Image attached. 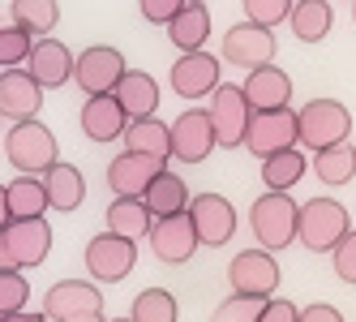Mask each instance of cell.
I'll list each match as a JSON object with an SVG mask.
<instances>
[{
  "label": "cell",
  "instance_id": "7bdbcfd3",
  "mask_svg": "<svg viewBox=\"0 0 356 322\" xmlns=\"http://www.w3.org/2000/svg\"><path fill=\"white\" fill-rule=\"evenodd\" d=\"M0 322H47V318H43V309H22V314H9Z\"/></svg>",
  "mask_w": 356,
  "mask_h": 322
},
{
  "label": "cell",
  "instance_id": "9c48e42d",
  "mask_svg": "<svg viewBox=\"0 0 356 322\" xmlns=\"http://www.w3.org/2000/svg\"><path fill=\"white\" fill-rule=\"evenodd\" d=\"M189 224L197 232V245H207V250H219V245L232 241L236 232V207L227 202L223 193H197L189 198Z\"/></svg>",
  "mask_w": 356,
  "mask_h": 322
},
{
  "label": "cell",
  "instance_id": "6da1fadb",
  "mask_svg": "<svg viewBox=\"0 0 356 322\" xmlns=\"http://www.w3.org/2000/svg\"><path fill=\"white\" fill-rule=\"evenodd\" d=\"M352 232V215L339 198H309L296 215V241L309 254H330Z\"/></svg>",
  "mask_w": 356,
  "mask_h": 322
},
{
  "label": "cell",
  "instance_id": "bcb514c9",
  "mask_svg": "<svg viewBox=\"0 0 356 322\" xmlns=\"http://www.w3.org/2000/svg\"><path fill=\"white\" fill-rule=\"evenodd\" d=\"M108 322H129V318H108Z\"/></svg>",
  "mask_w": 356,
  "mask_h": 322
},
{
  "label": "cell",
  "instance_id": "4fadbf2b",
  "mask_svg": "<svg viewBox=\"0 0 356 322\" xmlns=\"http://www.w3.org/2000/svg\"><path fill=\"white\" fill-rule=\"evenodd\" d=\"M219 56H211L207 47L202 52H189L181 61H172V73H168V86L172 95L181 99H202V95H215L219 90Z\"/></svg>",
  "mask_w": 356,
  "mask_h": 322
},
{
  "label": "cell",
  "instance_id": "836d02e7",
  "mask_svg": "<svg viewBox=\"0 0 356 322\" xmlns=\"http://www.w3.org/2000/svg\"><path fill=\"white\" fill-rule=\"evenodd\" d=\"M31 47L35 39L22 26H0V69H22L31 61Z\"/></svg>",
  "mask_w": 356,
  "mask_h": 322
},
{
  "label": "cell",
  "instance_id": "cb8c5ba5",
  "mask_svg": "<svg viewBox=\"0 0 356 322\" xmlns=\"http://www.w3.org/2000/svg\"><path fill=\"white\" fill-rule=\"evenodd\" d=\"M168 39H172V47H181V56L202 52L211 39V9L197 5V0H185L181 13L168 22Z\"/></svg>",
  "mask_w": 356,
  "mask_h": 322
},
{
  "label": "cell",
  "instance_id": "7402d4cb",
  "mask_svg": "<svg viewBox=\"0 0 356 322\" xmlns=\"http://www.w3.org/2000/svg\"><path fill=\"white\" fill-rule=\"evenodd\" d=\"M78 125L90 142H116L124 138V129H129V116L120 112V104L112 95H95L82 104V116H78Z\"/></svg>",
  "mask_w": 356,
  "mask_h": 322
},
{
  "label": "cell",
  "instance_id": "d6a6232c",
  "mask_svg": "<svg viewBox=\"0 0 356 322\" xmlns=\"http://www.w3.org/2000/svg\"><path fill=\"white\" fill-rule=\"evenodd\" d=\"M181 318V305L168 288H146L134 296V309H129V322H176Z\"/></svg>",
  "mask_w": 356,
  "mask_h": 322
},
{
  "label": "cell",
  "instance_id": "5bb4252c",
  "mask_svg": "<svg viewBox=\"0 0 356 322\" xmlns=\"http://www.w3.org/2000/svg\"><path fill=\"white\" fill-rule=\"evenodd\" d=\"M43 90L39 82L31 78L26 69H0V116L22 125V120H39V108H43Z\"/></svg>",
  "mask_w": 356,
  "mask_h": 322
},
{
  "label": "cell",
  "instance_id": "44dd1931",
  "mask_svg": "<svg viewBox=\"0 0 356 322\" xmlns=\"http://www.w3.org/2000/svg\"><path fill=\"white\" fill-rule=\"evenodd\" d=\"M112 99L120 104V112L129 116V120H150L159 112V82L150 78V73H142V69H129L124 78L116 82V90H112Z\"/></svg>",
  "mask_w": 356,
  "mask_h": 322
},
{
  "label": "cell",
  "instance_id": "d590c367",
  "mask_svg": "<svg viewBox=\"0 0 356 322\" xmlns=\"http://www.w3.org/2000/svg\"><path fill=\"white\" fill-rule=\"evenodd\" d=\"M266 309L262 296H227V301H219V309L211 314V322H258Z\"/></svg>",
  "mask_w": 356,
  "mask_h": 322
},
{
  "label": "cell",
  "instance_id": "b9f144b4",
  "mask_svg": "<svg viewBox=\"0 0 356 322\" xmlns=\"http://www.w3.org/2000/svg\"><path fill=\"white\" fill-rule=\"evenodd\" d=\"M0 271H17V262L9 254V241H5V228H0Z\"/></svg>",
  "mask_w": 356,
  "mask_h": 322
},
{
  "label": "cell",
  "instance_id": "d4e9b609",
  "mask_svg": "<svg viewBox=\"0 0 356 322\" xmlns=\"http://www.w3.org/2000/svg\"><path fill=\"white\" fill-rule=\"evenodd\" d=\"M142 207L150 211V219H172V215H185L189 211V185L176 177L172 168H163L150 189L142 193Z\"/></svg>",
  "mask_w": 356,
  "mask_h": 322
},
{
  "label": "cell",
  "instance_id": "ee69618b",
  "mask_svg": "<svg viewBox=\"0 0 356 322\" xmlns=\"http://www.w3.org/2000/svg\"><path fill=\"white\" fill-rule=\"evenodd\" d=\"M9 224V202H5V185H0V228Z\"/></svg>",
  "mask_w": 356,
  "mask_h": 322
},
{
  "label": "cell",
  "instance_id": "ffe728a7",
  "mask_svg": "<svg viewBox=\"0 0 356 322\" xmlns=\"http://www.w3.org/2000/svg\"><path fill=\"white\" fill-rule=\"evenodd\" d=\"M163 172V159H150V155H134V151H120L112 163H108V189L116 198H142Z\"/></svg>",
  "mask_w": 356,
  "mask_h": 322
},
{
  "label": "cell",
  "instance_id": "3957f363",
  "mask_svg": "<svg viewBox=\"0 0 356 322\" xmlns=\"http://www.w3.org/2000/svg\"><path fill=\"white\" fill-rule=\"evenodd\" d=\"M352 134V112L339 99H309L296 112V146L305 151H326V146H339Z\"/></svg>",
  "mask_w": 356,
  "mask_h": 322
},
{
  "label": "cell",
  "instance_id": "d6986e66",
  "mask_svg": "<svg viewBox=\"0 0 356 322\" xmlns=\"http://www.w3.org/2000/svg\"><path fill=\"white\" fill-rule=\"evenodd\" d=\"M22 69L39 82V90H60L73 78V52H69V43H60V39H35L31 61Z\"/></svg>",
  "mask_w": 356,
  "mask_h": 322
},
{
  "label": "cell",
  "instance_id": "4dcf8cb0",
  "mask_svg": "<svg viewBox=\"0 0 356 322\" xmlns=\"http://www.w3.org/2000/svg\"><path fill=\"white\" fill-rule=\"evenodd\" d=\"M5 202H9V219H43L47 211V193L39 177H17L5 185Z\"/></svg>",
  "mask_w": 356,
  "mask_h": 322
},
{
  "label": "cell",
  "instance_id": "9a60e30c",
  "mask_svg": "<svg viewBox=\"0 0 356 322\" xmlns=\"http://www.w3.org/2000/svg\"><path fill=\"white\" fill-rule=\"evenodd\" d=\"M78 314H104V292L86 280H60L43 292V318L65 322Z\"/></svg>",
  "mask_w": 356,
  "mask_h": 322
},
{
  "label": "cell",
  "instance_id": "f546056e",
  "mask_svg": "<svg viewBox=\"0 0 356 322\" xmlns=\"http://www.w3.org/2000/svg\"><path fill=\"white\" fill-rule=\"evenodd\" d=\"M60 22L56 0H13V26H22L31 39H52Z\"/></svg>",
  "mask_w": 356,
  "mask_h": 322
},
{
  "label": "cell",
  "instance_id": "e0dca14e",
  "mask_svg": "<svg viewBox=\"0 0 356 322\" xmlns=\"http://www.w3.org/2000/svg\"><path fill=\"white\" fill-rule=\"evenodd\" d=\"M241 95H245L249 112H284V108H292V78L279 65L253 69V73H245Z\"/></svg>",
  "mask_w": 356,
  "mask_h": 322
},
{
  "label": "cell",
  "instance_id": "603a6c76",
  "mask_svg": "<svg viewBox=\"0 0 356 322\" xmlns=\"http://www.w3.org/2000/svg\"><path fill=\"white\" fill-rule=\"evenodd\" d=\"M43 193H47V207L52 211H78L86 202V177H82V168H73V163H52L43 172Z\"/></svg>",
  "mask_w": 356,
  "mask_h": 322
},
{
  "label": "cell",
  "instance_id": "c3c4849f",
  "mask_svg": "<svg viewBox=\"0 0 356 322\" xmlns=\"http://www.w3.org/2000/svg\"><path fill=\"white\" fill-rule=\"evenodd\" d=\"M0 142H5V138H0Z\"/></svg>",
  "mask_w": 356,
  "mask_h": 322
},
{
  "label": "cell",
  "instance_id": "8992f818",
  "mask_svg": "<svg viewBox=\"0 0 356 322\" xmlns=\"http://www.w3.org/2000/svg\"><path fill=\"white\" fill-rule=\"evenodd\" d=\"M86 271L95 284H120L129 271L138 266V241H124L112 232H99L86 241V254H82Z\"/></svg>",
  "mask_w": 356,
  "mask_h": 322
},
{
  "label": "cell",
  "instance_id": "e575fe53",
  "mask_svg": "<svg viewBox=\"0 0 356 322\" xmlns=\"http://www.w3.org/2000/svg\"><path fill=\"white\" fill-rule=\"evenodd\" d=\"M31 301V284L22 271H0V318H9V314H22Z\"/></svg>",
  "mask_w": 356,
  "mask_h": 322
},
{
  "label": "cell",
  "instance_id": "8fae6325",
  "mask_svg": "<svg viewBox=\"0 0 356 322\" xmlns=\"http://www.w3.org/2000/svg\"><path fill=\"white\" fill-rule=\"evenodd\" d=\"M296 146V112L284 108V112H253L249 116V134H245V151L258 155V159H270L279 151H292Z\"/></svg>",
  "mask_w": 356,
  "mask_h": 322
},
{
  "label": "cell",
  "instance_id": "277c9868",
  "mask_svg": "<svg viewBox=\"0 0 356 322\" xmlns=\"http://www.w3.org/2000/svg\"><path fill=\"white\" fill-rule=\"evenodd\" d=\"M296 215H300V202L288 193H262L253 198L249 207V228L258 236V250L266 254H279L296 241Z\"/></svg>",
  "mask_w": 356,
  "mask_h": 322
},
{
  "label": "cell",
  "instance_id": "1f68e13d",
  "mask_svg": "<svg viewBox=\"0 0 356 322\" xmlns=\"http://www.w3.org/2000/svg\"><path fill=\"white\" fill-rule=\"evenodd\" d=\"M314 177L322 185H348L356 177V146L339 142V146H326V151L314 155Z\"/></svg>",
  "mask_w": 356,
  "mask_h": 322
},
{
  "label": "cell",
  "instance_id": "f6af8a7d",
  "mask_svg": "<svg viewBox=\"0 0 356 322\" xmlns=\"http://www.w3.org/2000/svg\"><path fill=\"white\" fill-rule=\"evenodd\" d=\"M65 322H108L104 314H78V318H65Z\"/></svg>",
  "mask_w": 356,
  "mask_h": 322
},
{
  "label": "cell",
  "instance_id": "7dc6e473",
  "mask_svg": "<svg viewBox=\"0 0 356 322\" xmlns=\"http://www.w3.org/2000/svg\"><path fill=\"white\" fill-rule=\"evenodd\" d=\"M352 22H356V5H352Z\"/></svg>",
  "mask_w": 356,
  "mask_h": 322
},
{
  "label": "cell",
  "instance_id": "2e32d148",
  "mask_svg": "<svg viewBox=\"0 0 356 322\" xmlns=\"http://www.w3.org/2000/svg\"><path fill=\"white\" fill-rule=\"evenodd\" d=\"M150 254L163 266H181L197 254V232L189 224V215H172V219H155L150 224Z\"/></svg>",
  "mask_w": 356,
  "mask_h": 322
},
{
  "label": "cell",
  "instance_id": "60d3db41",
  "mask_svg": "<svg viewBox=\"0 0 356 322\" xmlns=\"http://www.w3.org/2000/svg\"><path fill=\"white\" fill-rule=\"evenodd\" d=\"M300 322H343V314H339L335 305H322V301H318V305H305V309H300Z\"/></svg>",
  "mask_w": 356,
  "mask_h": 322
},
{
  "label": "cell",
  "instance_id": "74e56055",
  "mask_svg": "<svg viewBox=\"0 0 356 322\" xmlns=\"http://www.w3.org/2000/svg\"><path fill=\"white\" fill-rule=\"evenodd\" d=\"M330 266H335V275L343 280V284H356V228L330 250Z\"/></svg>",
  "mask_w": 356,
  "mask_h": 322
},
{
  "label": "cell",
  "instance_id": "52a82bcc",
  "mask_svg": "<svg viewBox=\"0 0 356 322\" xmlns=\"http://www.w3.org/2000/svg\"><path fill=\"white\" fill-rule=\"evenodd\" d=\"M124 73H129V65H124V56L116 52V47H108V43H95V47H86V52L73 56V82L86 90V99L112 95Z\"/></svg>",
  "mask_w": 356,
  "mask_h": 322
},
{
  "label": "cell",
  "instance_id": "7c38bea8",
  "mask_svg": "<svg viewBox=\"0 0 356 322\" xmlns=\"http://www.w3.org/2000/svg\"><path fill=\"white\" fill-rule=\"evenodd\" d=\"M211 151H219L215 146V125L211 116L202 108H189L172 120V159L181 163H207Z\"/></svg>",
  "mask_w": 356,
  "mask_h": 322
},
{
  "label": "cell",
  "instance_id": "f35d334b",
  "mask_svg": "<svg viewBox=\"0 0 356 322\" xmlns=\"http://www.w3.org/2000/svg\"><path fill=\"white\" fill-rule=\"evenodd\" d=\"M181 5H185V0H142L138 9H142L146 22H163V26H168V22L181 13Z\"/></svg>",
  "mask_w": 356,
  "mask_h": 322
},
{
  "label": "cell",
  "instance_id": "83f0119b",
  "mask_svg": "<svg viewBox=\"0 0 356 322\" xmlns=\"http://www.w3.org/2000/svg\"><path fill=\"white\" fill-rule=\"evenodd\" d=\"M124 151L150 155V159H163L168 163V155H172V125H163L159 116L129 120V129H124Z\"/></svg>",
  "mask_w": 356,
  "mask_h": 322
},
{
  "label": "cell",
  "instance_id": "5b68a950",
  "mask_svg": "<svg viewBox=\"0 0 356 322\" xmlns=\"http://www.w3.org/2000/svg\"><path fill=\"white\" fill-rule=\"evenodd\" d=\"M207 116L215 125V146H219V151H241L245 134H249V116H253L249 104H245V95H241V86L219 82V90L211 95Z\"/></svg>",
  "mask_w": 356,
  "mask_h": 322
},
{
  "label": "cell",
  "instance_id": "f1b7e54d",
  "mask_svg": "<svg viewBox=\"0 0 356 322\" xmlns=\"http://www.w3.org/2000/svg\"><path fill=\"white\" fill-rule=\"evenodd\" d=\"M104 219H108V232L112 236H124V241H138V236H150V211L142 207V198H112L108 202V211H104Z\"/></svg>",
  "mask_w": 356,
  "mask_h": 322
},
{
  "label": "cell",
  "instance_id": "484cf974",
  "mask_svg": "<svg viewBox=\"0 0 356 322\" xmlns=\"http://www.w3.org/2000/svg\"><path fill=\"white\" fill-rule=\"evenodd\" d=\"M288 26L300 43H322L330 35V26H335V9L326 0H292Z\"/></svg>",
  "mask_w": 356,
  "mask_h": 322
},
{
  "label": "cell",
  "instance_id": "8d00e7d4",
  "mask_svg": "<svg viewBox=\"0 0 356 322\" xmlns=\"http://www.w3.org/2000/svg\"><path fill=\"white\" fill-rule=\"evenodd\" d=\"M288 13H292V0H245V22L249 26H262V31L288 22Z\"/></svg>",
  "mask_w": 356,
  "mask_h": 322
},
{
  "label": "cell",
  "instance_id": "ab89813d",
  "mask_svg": "<svg viewBox=\"0 0 356 322\" xmlns=\"http://www.w3.org/2000/svg\"><path fill=\"white\" fill-rule=\"evenodd\" d=\"M258 322H300V309L292 305V301H266V309H262V318Z\"/></svg>",
  "mask_w": 356,
  "mask_h": 322
},
{
  "label": "cell",
  "instance_id": "30bf717a",
  "mask_svg": "<svg viewBox=\"0 0 356 322\" xmlns=\"http://www.w3.org/2000/svg\"><path fill=\"white\" fill-rule=\"evenodd\" d=\"M275 52H279L275 31H262V26H249V22H236V26L223 35V56H219V61H227V65L253 73V69L275 65Z\"/></svg>",
  "mask_w": 356,
  "mask_h": 322
},
{
  "label": "cell",
  "instance_id": "ac0fdd59",
  "mask_svg": "<svg viewBox=\"0 0 356 322\" xmlns=\"http://www.w3.org/2000/svg\"><path fill=\"white\" fill-rule=\"evenodd\" d=\"M5 241H9V254H13L17 271L43 266L47 254H52V224L47 219H9Z\"/></svg>",
  "mask_w": 356,
  "mask_h": 322
},
{
  "label": "cell",
  "instance_id": "4316f807",
  "mask_svg": "<svg viewBox=\"0 0 356 322\" xmlns=\"http://www.w3.org/2000/svg\"><path fill=\"white\" fill-rule=\"evenodd\" d=\"M305 172H309V155L300 146H292V151L262 159V185H266V193H288L305 181Z\"/></svg>",
  "mask_w": 356,
  "mask_h": 322
},
{
  "label": "cell",
  "instance_id": "7a4b0ae2",
  "mask_svg": "<svg viewBox=\"0 0 356 322\" xmlns=\"http://www.w3.org/2000/svg\"><path fill=\"white\" fill-rule=\"evenodd\" d=\"M5 159L17 168V177H43L52 163H60L56 134L43 120H22V125L5 129Z\"/></svg>",
  "mask_w": 356,
  "mask_h": 322
},
{
  "label": "cell",
  "instance_id": "ba28073f",
  "mask_svg": "<svg viewBox=\"0 0 356 322\" xmlns=\"http://www.w3.org/2000/svg\"><path fill=\"white\" fill-rule=\"evenodd\" d=\"M279 280H284V271H279L275 254H266V250H241L227 262V284H232L236 296H262V301H270Z\"/></svg>",
  "mask_w": 356,
  "mask_h": 322
}]
</instances>
